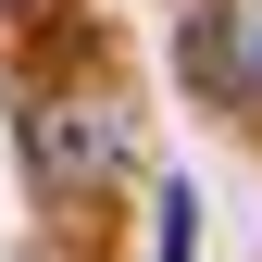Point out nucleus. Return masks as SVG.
Wrapping results in <instances>:
<instances>
[{
  "label": "nucleus",
  "instance_id": "1",
  "mask_svg": "<svg viewBox=\"0 0 262 262\" xmlns=\"http://www.w3.org/2000/svg\"><path fill=\"white\" fill-rule=\"evenodd\" d=\"M25 162H38V187H113L125 175V113L113 100H38L25 113Z\"/></svg>",
  "mask_w": 262,
  "mask_h": 262
},
{
  "label": "nucleus",
  "instance_id": "4",
  "mask_svg": "<svg viewBox=\"0 0 262 262\" xmlns=\"http://www.w3.org/2000/svg\"><path fill=\"white\" fill-rule=\"evenodd\" d=\"M0 13H13V0H0Z\"/></svg>",
  "mask_w": 262,
  "mask_h": 262
},
{
  "label": "nucleus",
  "instance_id": "3",
  "mask_svg": "<svg viewBox=\"0 0 262 262\" xmlns=\"http://www.w3.org/2000/svg\"><path fill=\"white\" fill-rule=\"evenodd\" d=\"M187 237H200V200H187V187H162V262H187Z\"/></svg>",
  "mask_w": 262,
  "mask_h": 262
},
{
  "label": "nucleus",
  "instance_id": "2",
  "mask_svg": "<svg viewBox=\"0 0 262 262\" xmlns=\"http://www.w3.org/2000/svg\"><path fill=\"white\" fill-rule=\"evenodd\" d=\"M212 75L237 88V100H262V0H225L212 13Z\"/></svg>",
  "mask_w": 262,
  "mask_h": 262
}]
</instances>
